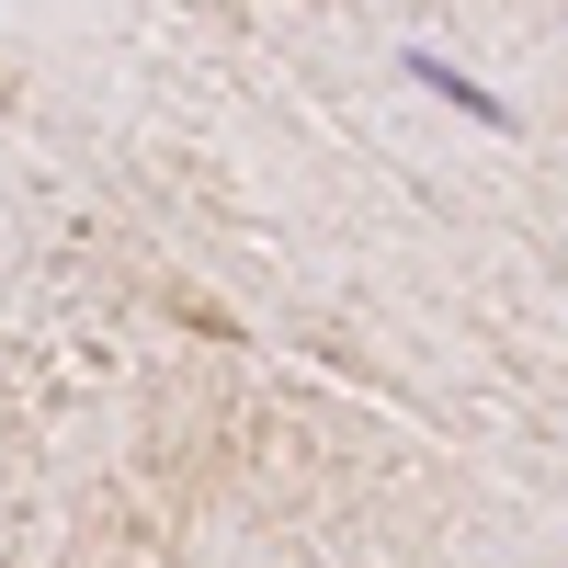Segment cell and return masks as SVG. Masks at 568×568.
Returning <instances> with one entry per match:
<instances>
[{"mask_svg": "<svg viewBox=\"0 0 568 568\" xmlns=\"http://www.w3.org/2000/svg\"><path fill=\"white\" fill-rule=\"evenodd\" d=\"M398 69H409L420 91H444V103H455V114H478L489 136H511V103H500V91H489V80H466V69L444 58V45H398Z\"/></svg>", "mask_w": 568, "mask_h": 568, "instance_id": "1", "label": "cell"}]
</instances>
